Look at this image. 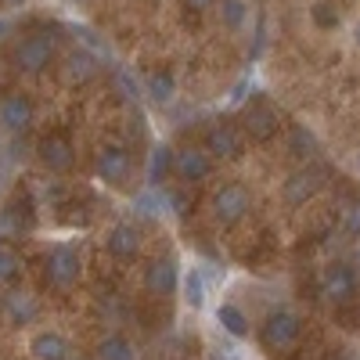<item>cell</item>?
Segmentation results:
<instances>
[{
  "label": "cell",
  "instance_id": "1",
  "mask_svg": "<svg viewBox=\"0 0 360 360\" xmlns=\"http://www.w3.org/2000/svg\"><path fill=\"white\" fill-rule=\"evenodd\" d=\"M58 58V40L51 33H29L11 51V69L18 76H44Z\"/></svg>",
  "mask_w": 360,
  "mask_h": 360
},
{
  "label": "cell",
  "instance_id": "2",
  "mask_svg": "<svg viewBox=\"0 0 360 360\" xmlns=\"http://www.w3.org/2000/svg\"><path fill=\"white\" fill-rule=\"evenodd\" d=\"M245 134L234 119H217V123L205 127V137H202V148L213 162H238L245 155Z\"/></svg>",
  "mask_w": 360,
  "mask_h": 360
},
{
  "label": "cell",
  "instance_id": "3",
  "mask_svg": "<svg viewBox=\"0 0 360 360\" xmlns=\"http://www.w3.org/2000/svg\"><path fill=\"white\" fill-rule=\"evenodd\" d=\"M245 141L252 144H270L278 134H281V112L270 105L266 98H252L245 108H242V119H238Z\"/></svg>",
  "mask_w": 360,
  "mask_h": 360
},
{
  "label": "cell",
  "instance_id": "4",
  "mask_svg": "<svg viewBox=\"0 0 360 360\" xmlns=\"http://www.w3.org/2000/svg\"><path fill=\"white\" fill-rule=\"evenodd\" d=\"M299 335H303V321H299L295 310H270L259 324V342L270 349V353H285L299 342Z\"/></svg>",
  "mask_w": 360,
  "mask_h": 360
},
{
  "label": "cell",
  "instance_id": "5",
  "mask_svg": "<svg viewBox=\"0 0 360 360\" xmlns=\"http://www.w3.org/2000/svg\"><path fill=\"white\" fill-rule=\"evenodd\" d=\"M83 278V256L76 245H54L44 256V281L58 292H69Z\"/></svg>",
  "mask_w": 360,
  "mask_h": 360
},
{
  "label": "cell",
  "instance_id": "6",
  "mask_svg": "<svg viewBox=\"0 0 360 360\" xmlns=\"http://www.w3.org/2000/svg\"><path fill=\"white\" fill-rule=\"evenodd\" d=\"M209 209H213V220L220 227H238L245 217H249V209H252V195L245 184H238V180H227L224 188H217L213 202H209Z\"/></svg>",
  "mask_w": 360,
  "mask_h": 360
},
{
  "label": "cell",
  "instance_id": "7",
  "mask_svg": "<svg viewBox=\"0 0 360 360\" xmlns=\"http://www.w3.org/2000/svg\"><path fill=\"white\" fill-rule=\"evenodd\" d=\"M324 180H328V173H324L317 162H303V166H295V169L285 176V184H281V198H285V205H292V209L307 205L310 198H317V195H321Z\"/></svg>",
  "mask_w": 360,
  "mask_h": 360
},
{
  "label": "cell",
  "instance_id": "8",
  "mask_svg": "<svg viewBox=\"0 0 360 360\" xmlns=\"http://www.w3.org/2000/svg\"><path fill=\"white\" fill-rule=\"evenodd\" d=\"M134 173V155H130V148L123 144H105L98 159H94V176L101 180V184L108 188H123L127 180Z\"/></svg>",
  "mask_w": 360,
  "mask_h": 360
},
{
  "label": "cell",
  "instance_id": "9",
  "mask_svg": "<svg viewBox=\"0 0 360 360\" xmlns=\"http://www.w3.org/2000/svg\"><path fill=\"white\" fill-rule=\"evenodd\" d=\"M37 123V105L22 90H8L0 98V134H25Z\"/></svg>",
  "mask_w": 360,
  "mask_h": 360
},
{
  "label": "cell",
  "instance_id": "10",
  "mask_svg": "<svg viewBox=\"0 0 360 360\" xmlns=\"http://www.w3.org/2000/svg\"><path fill=\"white\" fill-rule=\"evenodd\" d=\"M356 288H360V274L349 266V263H332V266H324V274H321V295L324 299H332V303L346 307L356 299Z\"/></svg>",
  "mask_w": 360,
  "mask_h": 360
},
{
  "label": "cell",
  "instance_id": "11",
  "mask_svg": "<svg viewBox=\"0 0 360 360\" xmlns=\"http://www.w3.org/2000/svg\"><path fill=\"white\" fill-rule=\"evenodd\" d=\"M37 159H40V166H44L47 173L65 176V173L76 166V148H72V141H69L65 134H47V137H40V144H37Z\"/></svg>",
  "mask_w": 360,
  "mask_h": 360
},
{
  "label": "cell",
  "instance_id": "12",
  "mask_svg": "<svg viewBox=\"0 0 360 360\" xmlns=\"http://www.w3.org/2000/svg\"><path fill=\"white\" fill-rule=\"evenodd\" d=\"M144 292L148 295H155V299H166L180 288V266L173 256H155V259H148L144 263Z\"/></svg>",
  "mask_w": 360,
  "mask_h": 360
},
{
  "label": "cell",
  "instance_id": "13",
  "mask_svg": "<svg viewBox=\"0 0 360 360\" xmlns=\"http://www.w3.org/2000/svg\"><path fill=\"white\" fill-rule=\"evenodd\" d=\"M213 166L217 162L205 155V148H180V152H173V176L184 188H195L202 180H209L213 176Z\"/></svg>",
  "mask_w": 360,
  "mask_h": 360
},
{
  "label": "cell",
  "instance_id": "14",
  "mask_svg": "<svg viewBox=\"0 0 360 360\" xmlns=\"http://www.w3.org/2000/svg\"><path fill=\"white\" fill-rule=\"evenodd\" d=\"M105 252L119 263H130L141 256V231L134 224H112L105 234Z\"/></svg>",
  "mask_w": 360,
  "mask_h": 360
},
{
  "label": "cell",
  "instance_id": "15",
  "mask_svg": "<svg viewBox=\"0 0 360 360\" xmlns=\"http://www.w3.org/2000/svg\"><path fill=\"white\" fill-rule=\"evenodd\" d=\"M29 353H33V360H69L72 346H69V339L62 332L44 328V332H37L33 339H29Z\"/></svg>",
  "mask_w": 360,
  "mask_h": 360
},
{
  "label": "cell",
  "instance_id": "16",
  "mask_svg": "<svg viewBox=\"0 0 360 360\" xmlns=\"http://www.w3.org/2000/svg\"><path fill=\"white\" fill-rule=\"evenodd\" d=\"M285 148H288V155H292L299 166H303V162H314V159H317L321 141H317V134H314L310 127L292 123V127H288V134H285Z\"/></svg>",
  "mask_w": 360,
  "mask_h": 360
},
{
  "label": "cell",
  "instance_id": "17",
  "mask_svg": "<svg viewBox=\"0 0 360 360\" xmlns=\"http://www.w3.org/2000/svg\"><path fill=\"white\" fill-rule=\"evenodd\" d=\"M217 18H220V25L227 29V33H242V29L249 25V18H252V4L249 0H217Z\"/></svg>",
  "mask_w": 360,
  "mask_h": 360
},
{
  "label": "cell",
  "instance_id": "18",
  "mask_svg": "<svg viewBox=\"0 0 360 360\" xmlns=\"http://www.w3.org/2000/svg\"><path fill=\"white\" fill-rule=\"evenodd\" d=\"M4 317L11 324H33L40 317V303L29 292H8L4 295Z\"/></svg>",
  "mask_w": 360,
  "mask_h": 360
},
{
  "label": "cell",
  "instance_id": "19",
  "mask_svg": "<svg viewBox=\"0 0 360 360\" xmlns=\"http://www.w3.org/2000/svg\"><path fill=\"white\" fill-rule=\"evenodd\" d=\"M144 94L152 98L155 105H169L176 98V76L173 69H152L144 76Z\"/></svg>",
  "mask_w": 360,
  "mask_h": 360
},
{
  "label": "cell",
  "instance_id": "20",
  "mask_svg": "<svg viewBox=\"0 0 360 360\" xmlns=\"http://www.w3.org/2000/svg\"><path fill=\"white\" fill-rule=\"evenodd\" d=\"M94 360H137L134 342L119 332H108L98 346H94Z\"/></svg>",
  "mask_w": 360,
  "mask_h": 360
},
{
  "label": "cell",
  "instance_id": "21",
  "mask_svg": "<svg viewBox=\"0 0 360 360\" xmlns=\"http://www.w3.org/2000/svg\"><path fill=\"white\" fill-rule=\"evenodd\" d=\"M65 76H69V83H90V79L98 76L94 54H90V51H72L65 58Z\"/></svg>",
  "mask_w": 360,
  "mask_h": 360
},
{
  "label": "cell",
  "instance_id": "22",
  "mask_svg": "<svg viewBox=\"0 0 360 360\" xmlns=\"http://www.w3.org/2000/svg\"><path fill=\"white\" fill-rule=\"evenodd\" d=\"M217 321H220L224 332H227V335H234V339H245V335H249V317H245V310H242V307H234V303H220Z\"/></svg>",
  "mask_w": 360,
  "mask_h": 360
},
{
  "label": "cell",
  "instance_id": "23",
  "mask_svg": "<svg viewBox=\"0 0 360 360\" xmlns=\"http://www.w3.org/2000/svg\"><path fill=\"white\" fill-rule=\"evenodd\" d=\"M310 22L321 29V33H335V29L342 25V11L332 4V0H317V4H310Z\"/></svg>",
  "mask_w": 360,
  "mask_h": 360
},
{
  "label": "cell",
  "instance_id": "24",
  "mask_svg": "<svg viewBox=\"0 0 360 360\" xmlns=\"http://www.w3.org/2000/svg\"><path fill=\"white\" fill-rule=\"evenodd\" d=\"M173 173V148L169 144H159L155 152H152V159H148V184H162V180Z\"/></svg>",
  "mask_w": 360,
  "mask_h": 360
},
{
  "label": "cell",
  "instance_id": "25",
  "mask_svg": "<svg viewBox=\"0 0 360 360\" xmlns=\"http://www.w3.org/2000/svg\"><path fill=\"white\" fill-rule=\"evenodd\" d=\"M180 288H184V303L188 307H202L205 303V274H202V266H191L188 274H180Z\"/></svg>",
  "mask_w": 360,
  "mask_h": 360
},
{
  "label": "cell",
  "instance_id": "26",
  "mask_svg": "<svg viewBox=\"0 0 360 360\" xmlns=\"http://www.w3.org/2000/svg\"><path fill=\"white\" fill-rule=\"evenodd\" d=\"M18 274H22V256H18V249L11 242L0 238V285L18 281Z\"/></svg>",
  "mask_w": 360,
  "mask_h": 360
},
{
  "label": "cell",
  "instance_id": "27",
  "mask_svg": "<svg viewBox=\"0 0 360 360\" xmlns=\"http://www.w3.org/2000/svg\"><path fill=\"white\" fill-rule=\"evenodd\" d=\"M342 231H346L349 238H356V242H360V198H353V202L346 205V217H342Z\"/></svg>",
  "mask_w": 360,
  "mask_h": 360
},
{
  "label": "cell",
  "instance_id": "28",
  "mask_svg": "<svg viewBox=\"0 0 360 360\" xmlns=\"http://www.w3.org/2000/svg\"><path fill=\"white\" fill-rule=\"evenodd\" d=\"M184 8L195 11V15H205V11H213V8H217V0H184Z\"/></svg>",
  "mask_w": 360,
  "mask_h": 360
},
{
  "label": "cell",
  "instance_id": "29",
  "mask_svg": "<svg viewBox=\"0 0 360 360\" xmlns=\"http://www.w3.org/2000/svg\"><path fill=\"white\" fill-rule=\"evenodd\" d=\"M349 266L356 270V274H360V245H356V252H353V259H349Z\"/></svg>",
  "mask_w": 360,
  "mask_h": 360
},
{
  "label": "cell",
  "instance_id": "30",
  "mask_svg": "<svg viewBox=\"0 0 360 360\" xmlns=\"http://www.w3.org/2000/svg\"><path fill=\"white\" fill-rule=\"evenodd\" d=\"M0 4H4V8H22L25 0H0Z\"/></svg>",
  "mask_w": 360,
  "mask_h": 360
},
{
  "label": "cell",
  "instance_id": "31",
  "mask_svg": "<svg viewBox=\"0 0 360 360\" xmlns=\"http://www.w3.org/2000/svg\"><path fill=\"white\" fill-rule=\"evenodd\" d=\"M353 44L360 47V18H356V25H353Z\"/></svg>",
  "mask_w": 360,
  "mask_h": 360
},
{
  "label": "cell",
  "instance_id": "32",
  "mask_svg": "<svg viewBox=\"0 0 360 360\" xmlns=\"http://www.w3.org/2000/svg\"><path fill=\"white\" fill-rule=\"evenodd\" d=\"M72 4H90V0H72Z\"/></svg>",
  "mask_w": 360,
  "mask_h": 360
},
{
  "label": "cell",
  "instance_id": "33",
  "mask_svg": "<svg viewBox=\"0 0 360 360\" xmlns=\"http://www.w3.org/2000/svg\"><path fill=\"white\" fill-rule=\"evenodd\" d=\"M69 360H86V356H69Z\"/></svg>",
  "mask_w": 360,
  "mask_h": 360
},
{
  "label": "cell",
  "instance_id": "34",
  "mask_svg": "<svg viewBox=\"0 0 360 360\" xmlns=\"http://www.w3.org/2000/svg\"><path fill=\"white\" fill-rule=\"evenodd\" d=\"M356 166H360V152H356Z\"/></svg>",
  "mask_w": 360,
  "mask_h": 360
},
{
  "label": "cell",
  "instance_id": "35",
  "mask_svg": "<svg viewBox=\"0 0 360 360\" xmlns=\"http://www.w3.org/2000/svg\"><path fill=\"white\" fill-rule=\"evenodd\" d=\"M0 141H4V134H0Z\"/></svg>",
  "mask_w": 360,
  "mask_h": 360
}]
</instances>
